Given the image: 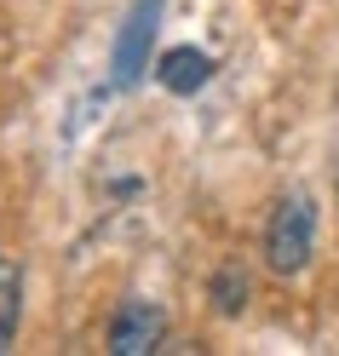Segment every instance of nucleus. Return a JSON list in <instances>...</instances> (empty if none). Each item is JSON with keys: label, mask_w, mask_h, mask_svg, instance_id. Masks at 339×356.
Returning a JSON list of instances; mask_svg holds the SVG:
<instances>
[{"label": "nucleus", "mask_w": 339, "mask_h": 356, "mask_svg": "<svg viewBox=\"0 0 339 356\" xmlns=\"http://www.w3.org/2000/svg\"><path fill=\"white\" fill-rule=\"evenodd\" d=\"M316 253V207L310 195H282L265 225V264L270 276H299Z\"/></svg>", "instance_id": "f257e3e1"}, {"label": "nucleus", "mask_w": 339, "mask_h": 356, "mask_svg": "<svg viewBox=\"0 0 339 356\" xmlns=\"http://www.w3.org/2000/svg\"><path fill=\"white\" fill-rule=\"evenodd\" d=\"M155 24H161V0H132V12L121 17L116 52H109L116 86H132V81L150 70V40H155Z\"/></svg>", "instance_id": "f03ea898"}, {"label": "nucleus", "mask_w": 339, "mask_h": 356, "mask_svg": "<svg viewBox=\"0 0 339 356\" xmlns=\"http://www.w3.org/2000/svg\"><path fill=\"white\" fill-rule=\"evenodd\" d=\"M161 339H167V310L150 299H127L109 322V350L116 356H150L161 350Z\"/></svg>", "instance_id": "7ed1b4c3"}, {"label": "nucleus", "mask_w": 339, "mask_h": 356, "mask_svg": "<svg viewBox=\"0 0 339 356\" xmlns=\"http://www.w3.org/2000/svg\"><path fill=\"white\" fill-rule=\"evenodd\" d=\"M155 81H161L167 92L190 98V92H201V86L213 81V58L196 52V47H173V52H161V63H155Z\"/></svg>", "instance_id": "20e7f679"}, {"label": "nucleus", "mask_w": 339, "mask_h": 356, "mask_svg": "<svg viewBox=\"0 0 339 356\" xmlns=\"http://www.w3.org/2000/svg\"><path fill=\"white\" fill-rule=\"evenodd\" d=\"M207 299H213V310H219V316H242V310H247V299H253V282H247L242 259H224L219 270H213Z\"/></svg>", "instance_id": "39448f33"}, {"label": "nucleus", "mask_w": 339, "mask_h": 356, "mask_svg": "<svg viewBox=\"0 0 339 356\" xmlns=\"http://www.w3.org/2000/svg\"><path fill=\"white\" fill-rule=\"evenodd\" d=\"M17 322H24V270L12 259H0V350H12Z\"/></svg>", "instance_id": "423d86ee"}]
</instances>
